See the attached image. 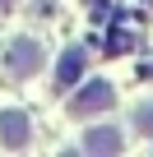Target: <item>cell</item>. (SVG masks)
Wrapping results in <instances>:
<instances>
[{
    "mask_svg": "<svg viewBox=\"0 0 153 157\" xmlns=\"http://www.w3.org/2000/svg\"><path fill=\"white\" fill-rule=\"evenodd\" d=\"M10 5H14V0H0V14H5V10H10Z\"/></svg>",
    "mask_w": 153,
    "mask_h": 157,
    "instance_id": "obj_7",
    "label": "cell"
},
{
    "mask_svg": "<svg viewBox=\"0 0 153 157\" xmlns=\"http://www.w3.org/2000/svg\"><path fill=\"white\" fill-rule=\"evenodd\" d=\"M28 134H33V125L23 111H0V148L19 152V148H28Z\"/></svg>",
    "mask_w": 153,
    "mask_h": 157,
    "instance_id": "obj_3",
    "label": "cell"
},
{
    "mask_svg": "<svg viewBox=\"0 0 153 157\" xmlns=\"http://www.w3.org/2000/svg\"><path fill=\"white\" fill-rule=\"evenodd\" d=\"M84 152H121V129H116V125L88 129V134H84Z\"/></svg>",
    "mask_w": 153,
    "mask_h": 157,
    "instance_id": "obj_5",
    "label": "cell"
},
{
    "mask_svg": "<svg viewBox=\"0 0 153 157\" xmlns=\"http://www.w3.org/2000/svg\"><path fill=\"white\" fill-rule=\"evenodd\" d=\"M135 129H139L144 139H153V106H139V111H135Z\"/></svg>",
    "mask_w": 153,
    "mask_h": 157,
    "instance_id": "obj_6",
    "label": "cell"
},
{
    "mask_svg": "<svg viewBox=\"0 0 153 157\" xmlns=\"http://www.w3.org/2000/svg\"><path fill=\"white\" fill-rule=\"evenodd\" d=\"M5 69H10V78H28V74H37V69H42V42H33V37H14L10 51H5Z\"/></svg>",
    "mask_w": 153,
    "mask_h": 157,
    "instance_id": "obj_1",
    "label": "cell"
},
{
    "mask_svg": "<svg viewBox=\"0 0 153 157\" xmlns=\"http://www.w3.org/2000/svg\"><path fill=\"white\" fill-rule=\"evenodd\" d=\"M111 102H116L111 83H107V78H93L84 93H74V102H70V116H98V111H107Z\"/></svg>",
    "mask_w": 153,
    "mask_h": 157,
    "instance_id": "obj_2",
    "label": "cell"
},
{
    "mask_svg": "<svg viewBox=\"0 0 153 157\" xmlns=\"http://www.w3.org/2000/svg\"><path fill=\"white\" fill-rule=\"evenodd\" d=\"M84 65H88V56H84L79 46H70V51L60 56V65H56V88H70L74 78L84 74Z\"/></svg>",
    "mask_w": 153,
    "mask_h": 157,
    "instance_id": "obj_4",
    "label": "cell"
}]
</instances>
